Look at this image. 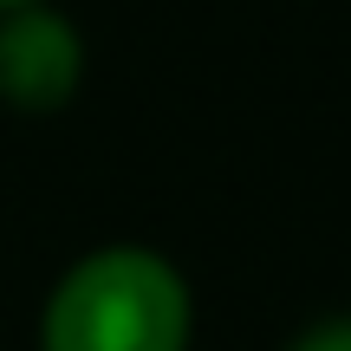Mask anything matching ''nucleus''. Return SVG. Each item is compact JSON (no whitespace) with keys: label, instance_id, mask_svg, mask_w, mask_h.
Returning a JSON list of instances; mask_svg holds the SVG:
<instances>
[{"label":"nucleus","instance_id":"nucleus-1","mask_svg":"<svg viewBox=\"0 0 351 351\" xmlns=\"http://www.w3.org/2000/svg\"><path fill=\"white\" fill-rule=\"evenodd\" d=\"M195 293L156 247L111 241L52 280L39 306V351H189Z\"/></svg>","mask_w":351,"mask_h":351},{"label":"nucleus","instance_id":"nucleus-2","mask_svg":"<svg viewBox=\"0 0 351 351\" xmlns=\"http://www.w3.org/2000/svg\"><path fill=\"white\" fill-rule=\"evenodd\" d=\"M85 78V33L52 0L0 13V104L20 117H52Z\"/></svg>","mask_w":351,"mask_h":351},{"label":"nucleus","instance_id":"nucleus-3","mask_svg":"<svg viewBox=\"0 0 351 351\" xmlns=\"http://www.w3.org/2000/svg\"><path fill=\"white\" fill-rule=\"evenodd\" d=\"M287 351H351V313H326L313 326H300Z\"/></svg>","mask_w":351,"mask_h":351},{"label":"nucleus","instance_id":"nucleus-4","mask_svg":"<svg viewBox=\"0 0 351 351\" xmlns=\"http://www.w3.org/2000/svg\"><path fill=\"white\" fill-rule=\"evenodd\" d=\"M13 7H33V0H0V13H13Z\"/></svg>","mask_w":351,"mask_h":351}]
</instances>
